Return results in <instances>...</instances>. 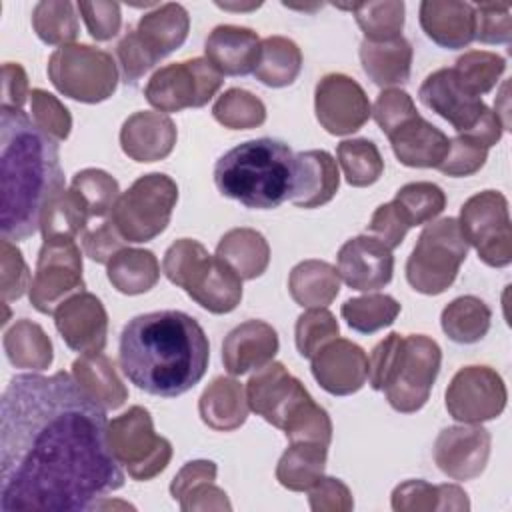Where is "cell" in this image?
Returning <instances> with one entry per match:
<instances>
[{"label":"cell","mask_w":512,"mask_h":512,"mask_svg":"<svg viewBox=\"0 0 512 512\" xmlns=\"http://www.w3.org/2000/svg\"><path fill=\"white\" fill-rule=\"evenodd\" d=\"M488 158V148H484L480 142H476L470 136L458 134L456 138H450L448 152L444 160L438 164V170L446 176L462 178L478 172Z\"/></svg>","instance_id":"cell-51"},{"label":"cell","mask_w":512,"mask_h":512,"mask_svg":"<svg viewBox=\"0 0 512 512\" xmlns=\"http://www.w3.org/2000/svg\"><path fill=\"white\" fill-rule=\"evenodd\" d=\"M124 238L112 224V220L102 222L98 228L82 236V248L86 256L98 264H108L116 252L124 248Z\"/></svg>","instance_id":"cell-60"},{"label":"cell","mask_w":512,"mask_h":512,"mask_svg":"<svg viewBox=\"0 0 512 512\" xmlns=\"http://www.w3.org/2000/svg\"><path fill=\"white\" fill-rule=\"evenodd\" d=\"M402 344H404V336L398 332H392L374 346L368 358V382L374 390H384L386 384L390 382Z\"/></svg>","instance_id":"cell-57"},{"label":"cell","mask_w":512,"mask_h":512,"mask_svg":"<svg viewBox=\"0 0 512 512\" xmlns=\"http://www.w3.org/2000/svg\"><path fill=\"white\" fill-rule=\"evenodd\" d=\"M490 442L482 426H448L436 436L434 462L452 480H474L488 464Z\"/></svg>","instance_id":"cell-18"},{"label":"cell","mask_w":512,"mask_h":512,"mask_svg":"<svg viewBox=\"0 0 512 512\" xmlns=\"http://www.w3.org/2000/svg\"><path fill=\"white\" fill-rule=\"evenodd\" d=\"M0 274H2V302L22 298L26 288H30V272L22 258V252L6 238L0 242Z\"/></svg>","instance_id":"cell-54"},{"label":"cell","mask_w":512,"mask_h":512,"mask_svg":"<svg viewBox=\"0 0 512 512\" xmlns=\"http://www.w3.org/2000/svg\"><path fill=\"white\" fill-rule=\"evenodd\" d=\"M338 276L360 292L384 288L392 280L394 256L380 240L370 234H360L346 240L336 256Z\"/></svg>","instance_id":"cell-19"},{"label":"cell","mask_w":512,"mask_h":512,"mask_svg":"<svg viewBox=\"0 0 512 512\" xmlns=\"http://www.w3.org/2000/svg\"><path fill=\"white\" fill-rule=\"evenodd\" d=\"M420 26L434 44L448 50L464 48L476 34L474 4L458 0H424L420 4Z\"/></svg>","instance_id":"cell-26"},{"label":"cell","mask_w":512,"mask_h":512,"mask_svg":"<svg viewBox=\"0 0 512 512\" xmlns=\"http://www.w3.org/2000/svg\"><path fill=\"white\" fill-rule=\"evenodd\" d=\"M176 138V124L164 112H134L120 130L122 152L136 162L164 160L174 150Z\"/></svg>","instance_id":"cell-22"},{"label":"cell","mask_w":512,"mask_h":512,"mask_svg":"<svg viewBox=\"0 0 512 512\" xmlns=\"http://www.w3.org/2000/svg\"><path fill=\"white\" fill-rule=\"evenodd\" d=\"M124 486L106 410L72 374H16L0 402V510H94Z\"/></svg>","instance_id":"cell-1"},{"label":"cell","mask_w":512,"mask_h":512,"mask_svg":"<svg viewBox=\"0 0 512 512\" xmlns=\"http://www.w3.org/2000/svg\"><path fill=\"white\" fill-rule=\"evenodd\" d=\"M212 116L224 128L250 130L266 120L264 102L244 88H230L212 106Z\"/></svg>","instance_id":"cell-45"},{"label":"cell","mask_w":512,"mask_h":512,"mask_svg":"<svg viewBox=\"0 0 512 512\" xmlns=\"http://www.w3.org/2000/svg\"><path fill=\"white\" fill-rule=\"evenodd\" d=\"M418 96L426 108L450 122L458 134L474 138L484 148L500 142L504 132L500 116L480 96L464 88L452 68H440L428 74Z\"/></svg>","instance_id":"cell-6"},{"label":"cell","mask_w":512,"mask_h":512,"mask_svg":"<svg viewBox=\"0 0 512 512\" xmlns=\"http://www.w3.org/2000/svg\"><path fill=\"white\" fill-rule=\"evenodd\" d=\"M118 358L122 374L136 388L176 398L206 374L210 344L190 314L156 310L128 320L120 334Z\"/></svg>","instance_id":"cell-3"},{"label":"cell","mask_w":512,"mask_h":512,"mask_svg":"<svg viewBox=\"0 0 512 512\" xmlns=\"http://www.w3.org/2000/svg\"><path fill=\"white\" fill-rule=\"evenodd\" d=\"M340 186L338 164L326 150H306L294 156L290 202L298 208H318L330 202Z\"/></svg>","instance_id":"cell-25"},{"label":"cell","mask_w":512,"mask_h":512,"mask_svg":"<svg viewBox=\"0 0 512 512\" xmlns=\"http://www.w3.org/2000/svg\"><path fill=\"white\" fill-rule=\"evenodd\" d=\"M90 214L78 194L62 190L44 210L40 232L44 240H74L88 224Z\"/></svg>","instance_id":"cell-40"},{"label":"cell","mask_w":512,"mask_h":512,"mask_svg":"<svg viewBox=\"0 0 512 512\" xmlns=\"http://www.w3.org/2000/svg\"><path fill=\"white\" fill-rule=\"evenodd\" d=\"M294 154L274 138H256L224 152L214 166V184L230 200L254 210H272L290 198Z\"/></svg>","instance_id":"cell-4"},{"label":"cell","mask_w":512,"mask_h":512,"mask_svg":"<svg viewBox=\"0 0 512 512\" xmlns=\"http://www.w3.org/2000/svg\"><path fill=\"white\" fill-rule=\"evenodd\" d=\"M70 188L78 194V198L84 202L90 218H102L108 212H112L120 188L114 176L100 168H84L74 174Z\"/></svg>","instance_id":"cell-48"},{"label":"cell","mask_w":512,"mask_h":512,"mask_svg":"<svg viewBox=\"0 0 512 512\" xmlns=\"http://www.w3.org/2000/svg\"><path fill=\"white\" fill-rule=\"evenodd\" d=\"M338 334V320L326 308H308L298 316L294 328L296 348L304 358H312L324 344L338 338Z\"/></svg>","instance_id":"cell-49"},{"label":"cell","mask_w":512,"mask_h":512,"mask_svg":"<svg viewBox=\"0 0 512 512\" xmlns=\"http://www.w3.org/2000/svg\"><path fill=\"white\" fill-rule=\"evenodd\" d=\"M56 330L74 352H102L108 336V314L100 298L78 292L64 300L54 312Z\"/></svg>","instance_id":"cell-20"},{"label":"cell","mask_w":512,"mask_h":512,"mask_svg":"<svg viewBox=\"0 0 512 512\" xmlns=\"http://www.w3.org/2000/svg\"><path fill=\"white\" fill-rule=\"evenodd\" d=\"M144 46L158 58H166L184 44L190 30V16L182 4L166 2L146 12L134 28Z\"/></svg>","instance_id":"cell-29"},{"label":"cell","mask_w":512,"mask_h":512,"mask_svg":"<svg viewBox=\"0 0 512 512\" xmlns=\"http://www.w3.org/2000/svg\"><path fill=\"white\" fill-rule=\"evenodd\" d=\"M176 202V182L168 174L150 172L118 196L110 220L126 242H148L166 230Z\"/></svg>","instance_id":"cell-7"},{"label":"cell","mask_w":512,"mask_h":512,"mask_svg":"<svg viewBox=\"0 0 512 512\" xmlns=\"http://www.w3.org/2000/svg\"><path fill=\"white\" fill-rule=\"evenodd\" d=\"M354 12V18L364 32V40L384 42L402 36L404 28V2L384 0V2H356L340 6Z\"/></svg>","instance_id":"cell-42"},{"label":"cell","mask_w":512,"mask_h":512,"mask_svg":"<svg viewBox=\"0 0 512 512\" xmlns=\"http://www.w3.org/2000/svg\"><path fill=\"white\" fill-rule=\"evenodd\" d=\"M116 54L122 68V78L126 84H136L148 70H152L160 60L144 46L136 30H128L116 46Z\"/></svg>","instance_id":"cell-55"},{"label":"cell","mask_w":512,"mask_h":512,"mask_svg":"<svg viewBox=\"0 0 512 512\" xmlns=\"http://www.w3.org/2000/svg\"><path fill=\"white\" fill-rule=\"evenodd\" d=\"M180 508L184 512L190 510H230L232 504L222 488L214 486V482H200L192 486L180 500Z\"/></svg>","instance_id":"cell-62"},{"label":"cell","mask_w":512,"mask_h":512,"mask_svg":"<svg viewBox=\"0 0 512 512\" xmlns=\"http://www.w3.org/2000/svg\"><path fill=\"white\" fill-rule=\"evenodd\" d=\"M216 464L212 460H192L186 462L178 474L172 478L170 494L174 500H180L192 486L200 482H214L216 480Z\"/></svg>","instance_id":"cell-63"},{"label":"cell","mask_w":512,"mask_h":512,"mask_svg":"<svg viewBox=\"0 0 512 512\" xmlns=\"http://www.w3.org/2000/svg\"><path fill=\"white\" fill-rule=\"evenodd\" d=\"M366 230L370 236L380 240L386 248L394 250L402 244L406 232L410 230V224L394 202H386L374 210Z\"/></svg>","instance_id":"cell-58"},{"label":"cell","mask_w":512,"mask_h":512,"mask_svg":"<svg viewBox=\"0 0 512 512\" xmlns=\"http://www.w3.org/2000/svg\"><path fill=\"white\" fill-rule=\"evenodd\" d=\"M32 90H28V76L16 62L2 64V104L0 108L22 110Z\"/></svg>","instance_id":"cell-61"},{"label":"cell","mask_w":512,"mask_h":512,"mask_svg":"<svg viewBox=\"0 0 512 512\" xmlns=\"http://www.w3.org/2000/svg\"><path fill=\"white\" fill-rule=\"evenodd\" d=\"M312 376L322 390L334 396L358 392L368 380V356L352 340L334 338L312 358Z\"/></svg>","instance_id":"cell-21"},{"label":"cell","mask_w":512,"mask_h":512,"mask_svg":"<svg viewBox=\"0 0 512 512\" xmlns=\"http://www.w3.org/2000/svg\"><path fill=\"white\" fill-rule=\"evenodd\" d=\"M278 334L264 320H246L232 328L222 342V362L228 374L242 376L272 362L278 352Z\"/></svg>","instance_id":"cell-23"},{"label":"cell","mask_w":512,"mask_h":512,"mask_svg":"<svg viewBox=\"0 0 512 512\" xmlns=\"http://www.w3.org/2000/svg\"><path fill=\"white\" fill-rule=\"evenodd\" d=\"M492 312L478 296H458L442 310L440 324L444 334L458 344H474L490 330Z\"/></svg>","instance_id":"cell-38"},{"label":"cell","mask_w":512,"mask_h":512,"mask_svg":"<svg viewBox=\"0 0 512 512\" xmlns=\"http://www.w3.org/2000/svg\"><path fill=\"white\" fill-rule=\"evenodd\" d=\"M288 292L302 308H326L340 292L338 270L324 260H302L290 270Z\"/></svg>","instance_id":"cell-33"},{"label":"cell","mask_w":512,"mask_h":512,"mask_svg":"<svg viewBox=\"0 0 512 512\" xmlns=\"http://www.w3.org/2000/svg\"><path fill=\"white\" fill-rule=\"evenodd\" d=\"M246 400L254 414L262 416L282 432L316 404L304 384L280 362H268L250 376L246 384Z\"/></svg>","instance_id":"cell-15"},{"label":"cell","mask_w":512,"mask_h":512,"mask_svg":"<svg viewBox=\"0 0 512 512\" xmlns=\"http://www.w3.org/2000/svg\"><path fill=\"white\" fill-rule=\"evenodd\" d=\"M410 228L432 222L446 206V194L438 184L432 182H410L404 184L392 200Z\"/></svg>","instance_id":"cell-47"},{"label":"cell","mask_w":512,"mask_h":512,"mask_svg":"<svg viewBox=\"0 0 512 512\" xmlns=\"http://www.w3.org/2000/svg\"><path fill=\"white\" fill-rule=\"evenodd\" d=\"M314 110L320 126L334 136L354 134L372 114L364 88L354 78L340 72L326 74L318 80Z\"/></svg>","instance_id":"cell-17"},{"label":"cell","mask_w":512,"mask_h":512,"mask_svg":"<svg viewBox=\"0 0 512 512\" xmlns=\"http://www.w3.org/2000/svg\"><path fill=\"white\" fill-rule=\"evenodd\" d=\"M84 292L82 254L74 240H44L28 288L30 304L40 314H54L70 296Z\"/></svg>","instance_id":"cell-14"},{"label":"cell","mask_w":512,"mask_h":512,"mask_svg":"<svg viewBox=\"0 0 512 512\" xmlns=\"http://www.w3.org/2000/svg\"><path fill=\"white\" fill-rule=\"evenodd\" d=\"M326 456L328 446L320 442H290L276 464V480L292 492H304L324 476Z\"/></svg>","instance_id":"cell-37"},{"label":"cell","mask_w":512,"mask_h":512,"mask_svg":"<svg viewBox=\"0 0 512 512\" xmlns=\"http://www.w3.org/2000/svg\"><path fill=\"white\" fill-rule=\"evenodd\" d=\"M110 284L128 296L144 294L156 286L160 278V264L154 252L142 248H122L106 264Z\"/></svg>","instance_id":"cell-36"},{"label":"cell","mask_w":512,"mask_h":512,"mask_svg":"<svg viewBox=\"0 0 512 512\" xmlns=\"http://www.w3.org/2000/svg\"><path fill=\"white\" fill-rule=\"evenodd\" d=\"M48 78L60 94L84 104H96L114 94L118 66L106 50L90 44H66L50 54Z\"/></svg>","instance_id":"cell-9"},{"label":"cell","mask_w":512,"mask_h":512,"mask_svg":"<svg viewBox=\"0 0 512 512\" xmlns=\"http://www.w3.org/2000/svg\"><path fill=\"white\" fill-rule=\"evenodd\" d=\"M76 8L88 28V34L94 40L106 42V40H112L120 32L122 16H120L118 2H104V0L78 2Z\"/></svg>","instance_id":"cell-56"},{"label":"cell","mask_w":512,"mask_h":512,"mask_svg":"<svg viewBox=\"0 0 512 512\" xmlns=\"http://www.w3.org/2000/svg\"><path fill=\"white\" fill-rule=\"evenodd\" d=\"M416 114L418 110L414 106L412 96L400 88L382 90L372 108V116L386 136Z\"/></svg>","instance_id":"cell-53"},{"label":"cell","mask_w":512,"mask_h":512,"mask_svg":"<svg viewBox=\"0 0 512 512\" xmlns=\"http://www.w3.org/2000/svg\"><path fill=\"white\" fill-rule=\"evenodd\" d=\"M4 352L12 366L42 372L50 368L54 360V348L48 334L42 330L40 324L20 318L16 320L2 338Z\"/></svg>","instance_id":"cell-34"},{"label":"cell","mask_w":512,"mask_h":512,"mask_svg":"<svg viewBox=\"0 0 512 512\" xmlns=\"http://www.w3.org/2000/svg\"><path fill=\"white\" fill-rule=\"evenodd\" d=\"M110 448L134 480H152L172 458L168 438L154 432L152 416L142 406H132L108 422Z\"/></svg>","instance_id":"cell-10"},{"label":"cell","mask_w":512,"mask_h":512,"mask_svg":"<svg viewBox=\"0 0 512 512\" xmlns=\"http://www.w3.org/2000/svg\"><path fill=\"white\" fill-rule=\"evenodd\" d=\"M506 400V384L490 366H464L452 376L446 388V410L462 424H480L498 418L506 408Z\"/></svg>","instance_id":"cell-16"},{"label":"cell","mask_w":512,"mask_h":512,"mask_svg":"<svg viewBox=\"0 0 512 512\" xmlns=\"http://www.w3.org/2000/svg\"><path fill=\"white\" fill-rule=\"evenodd\" d=\"M262 40L252 28L220 24L216 26L204 44L206 60L222 76H246L254 74L260 60Z\"/></svg>","instance_id":"cell-24"},{"label":"cell","mask_w":512,"mask_h":512,"mask_svg":"<svg viewBox=\"0 0 512 512\" xmlns=\"http://www.w3.org/2000/svg\"><path fill=\"white\" fill-rule=\"evenodd\" d=\"M216 256L242 280H254L262 276L270 264V246L254 228H232L220 238Z\"/></svg>","instance_id":"cell-32"},{"label":"cell","mask_w":512,"mask_h":512,"mask_svg":"<svg viewBox=\"0 0 512 512\" xmlns=\"http://www.w3.org/2000/svg\"><path fill=\"white\" fill-rule=\"evenodd\" d=\"M360 62L366 76L378 86L404 84L410 78L412 70V44L398 36L394 40L370 42L362 40L360 44Z\"/></svg>","instance_id":"cell-31"},{"label":"cell","mask_w":512,"mask_h":512,"mask_svg":"<svg viewBox=\"0 0 512 512\" xmlns=\"http://www.w3.org/2000/svg\"><path fill=\"white\" fill-rule=\"evenodd\" d=\"M36 36L50 46H66L80 32L76 8L68 0H42L32 10Z\"/></svg>","instance_id":"cell-41"},{"label":"cell","mask_w":512,"mask_h":512,"mask_svg":"<svg viewBox=\"0 0 512 512\" xmlns=\"http://www.w3.org/2000/svg\"><path fill=\"white\" fill-rule=\"evenodd\" d=\"M166 278L212 314H228L242 300V278L198 240L180 238L164 254Z\"/></svg>","instance_id":"cell-5"},{"label":"cell","mask_w":512,"mask_h":512,"mask_svg":"<svg viewBox=\"0 0 512 512\" xmlns=\"http://www.w3.org/2000/svg\"><path fill=\"white\" fill-rule=\"evenodd\" d=\"M442 364V350L436 340L424 334L404 336V344L386 388L388 404L402 414L420 410L436 382Z\"/></svg>","instance_id":"cell-13"},{"label":"cell","mask_w":512,"mask_h":512,"mask_svg":"<svg viewBox=\"0 0 512 512\" xmlns=\"http://www.w3.org/2000/svg\"><path fill=\"white\" fill-rule=\"evenodd\" d=\"M308 502L316 512H348L354 508L350 488L340 478L332 476H322L308 488Z\"/></svg>","instance_id":"cell-59"},{"label":"cell","mask_w":512,"mask_h":512,"mask_svg":"<svg viewBox=\"0 0 512 512\" xmlns=\"http://www.w3.org/2000/svg\"><path fill=\"white\" fill-rule=\"evenodd\" d=\"M248 400L242 384L234 378L218 376L202 392L198 412L206 426L218 432L240 428L248 418Z\"/></svg>","instance_id":"cell-28"},{"label":"cell","mask_w":512,"mask_h":512,"mask_svg":"<svg viewBox=\"0 0 512 512\" xmlns=\"http://www.w3.org/2000/svg\"><path fill=\"white\" fill-rule=\"evenodd\" d=\"M64 190L58 142L16 108H0V230L26 240L40 230L46 206Z\"/></svg>","instance_id":"cell-2"},{"label":"cell","mask_w":512,"mask_h":512,"mask_svg":"<svg viewBox=\"0 0 512 512\" xmlns=\"http://www.w3.org/2000/svg\"><path fill=\"white\" fill-rule=\"evenodd\" d=\"M72 376L104 410H116L128 400V390L116 374L114 362L102 352L82 354L76 358L72 362Z\"/></svg>","instance_id":"cell-30"},{"label":"cell","mask_w":512,"mask_h":512,"mask_svg":"<svg viewBox=\"0 0 512 512\" xmlns=\"http://www.w3.org/2000/svg\"><path fill=\"white\" fill-rule=\"evenodd\" d=\"M396 512L422 510H468V494L456 484H430L426 480H406L392 492Z\"/></svg>","instance_id":"cell-35"},{"label":"cell","mask_w":512,"mask_h":512,"mask_svg":"<svg viewBox=\"0 0 512 512\" xmlns=\"http://www.w3.org/2000/svg\"><path fill=\"white\" fill-rule=\"evenodd\" d=\"M30 112L34 124L56 142H62L70 136L72 116L54 94L42 88H34L30 92Z\"/></svg>","instance_id":"cell-50"},{"label":"cell","mask_w":512,"mask_h":512,"mask_svg":"<svg viewBox=\"0 0 512 512\" xmlns=\"http://www.w3.org/2000/svg\"><path fill=\"white\" fill-rule=\"evenodd\" d=\"M452 70L464 88L482 96L496 86L498 78L506 70V60L494 52L470 50L456 60Z\"/></svg>","instance_id":"cell-46"},{"label":"cell","mask_w":512,"mask_h":512,"mask_svg":"<svg viewBox=\"0 0 512 512\" xmlns=\"http://www.w3.org/2000/svg\"><path fill=\"white\" fill-rule=\"evenodd\" d=\"M466 254L468 244L462 238L458 220L442 218L420 232L406 262V280L420 294H442L456 280Z\"/></svg>","instance_id":"cell-8"},{"label":"cell","mask_w":512,"mask_h":512,"mask_svg":"<svg viewBox=\"0 0 512 512\" xmlns=\"http://www.w3.org/2000/svg\"><path fill=\"white\" fill-rule=\"evenodd\" d=\"M388 140L400 164L410 168H438L450 144V138L420 114L390 132Z\"/></svg>","instance_id":"cell-27"},{"label":"cell","mask_w":512,"mask_h":512,"mask_svg":"<svg viewBox=\"0 0 512 512\" xmlns=\"http://www.w3.org/2000/svg\"><path fill=\"white\" fill-rule=\"evenodd\" d=\"M458 228L484 264L504 268L512 262V228L502 192L484 190L470 196L460 208Z\"/></svg>","instance_id":"cell-11"},{"label":"cell","mask_w":512,"mask_h":512,"mask_svg":"<svg viewBox=\"0 0 512 512\" xmlns=\"http://www.w3.org/2000/svg\"><path fill=\"white\" fill-rule=\"evenodd\" d=\"M336 156L346 182L354 188L374 184L384 172V160L380 156V150L368 138L342 140L336 148Z\"/></svg>","instance_id":"cell-43"},{"label":"cell","mask_w":512,"mask_h":512,"mask_svg":"<svg viewBox=\"0 0 512 512\" xmlns=\"http://www.w3.org/2000/svg\"><path fill=\"white\" fill-rule=\"evenodd\" d=\"M476 34L474 40L484 44H508L512 40V16L506 2H480L474 6Z\"/></svg>","instance_id":"cell-52"},{"label":"cell","mask_w":512,"mask_h":512,"mask_svg":"<svg viewBox=\"0 0 512 512\" xmlns=\"http://www.w3.org/2000/svg\"><path fill=\"white\" fill-rule=\"evenodd\" d=\"M302 70V52L286 36H268L262 40L260 60L254 70L256 80L270 88L290 86Z\"/></svg>","instance_id":"cell-39"},{"label":"cell","mask_w":512,"mask_h":512,"mask_svg":"<svg viewBox=\"0 0 512 512\" xmlns=\"http://www.w3.org/2000/svg\"><path fill=\"white\" fill-rule=\"evenodd\" d=\"M222 82L224 76L206 58H190L156 70L144 88V96L158 112H180L206 106L222 88Z\"/></svg>","instance_id":"cell-12"},{"label":"cell","mask_w":512,"mask_h":512,"mask_svg":"<svg viewBox=\"0 0 512 512\" xmlns=\"http://www.w3.org/2000/svg\"><path fill=\"white\" fill-rule=\"evenodd\" d=\"M340 314L352 330L360 334H372L396 320L400 314V302L388 294L374 292L346 300L340 308Z\"/></svg>","instance_id":"cell-44"}]
</instances>
